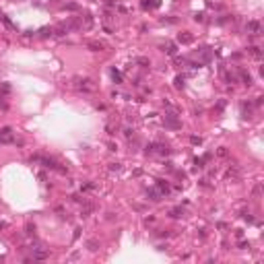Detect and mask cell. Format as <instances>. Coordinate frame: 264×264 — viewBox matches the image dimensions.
<instances>
[{
    "instance_id": "1",
    "label": "cell",
    "mask_w": 264,
    "mask_h": 264,
    "mask_svg": "<svg viewBox=\"0 0 264 264\" xmlns=\"http://www.w3.org/2000/svg\"><path fill=\"white\" fill-rule=\"evenodd\" d=\"M246 29H248L252 35H260V33H262V27H260V23H258V21H250Z\"/></svg>"
},
{
    "instance_id": "3",
    "label": "cell",
    "mask_w": 264,
    "mask_h": 264,
    "mask_svg": "<svg viewBox=\"0 0 264 264\" xmlns=\"http://www.w3.org/2000/svg\"><path fill=\"white\" fill-rule=\"evenodd\" d=\"M91 47H93V50H101L103 45H101V43H91Z\"/></svg>"
},
{
    "instance_id": "2",
    "label": "cell",
    "mask_w": 264,
    "mask_h": 264,
    "mask_svg": "<svg viewBox=\"0 0 264 264\" xmlns=\"http://www.w3.org/2000/svg\"><path fill=\"white\" fill-rule=\"evenodd\" d=\"M250 54L258 58V56H260V47H256V45H252V47H250Z\"/></svg>"
}]
</instances>
